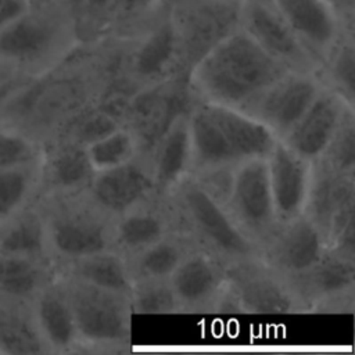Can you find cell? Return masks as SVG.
I'll return each mask as SVG.
<instances>
[{
	"mask_svg": "<svg viewBox=\"0 0 355 355\" xmlns=\"http://www.w3.org/2000/svg\"><path fill=\"white\" fill-rule=\"evenodd\" d=\"M286 72L287 68L239 28L196 62L187 86L198 101L240 111Z\"/></svg>",
	"mask_w": 355,
	"mask_h": 355,
	"instance_id": "1",
	"label": "cell"
},
{
	"mask_svg": "<svg viewBox=\"0 0 355 355\" xmlns=\"http://www.w3.org/2000/svg\"><path fill=\"white\" fill-rule=\"evenodd\" d=\"M79 46L75 24L57 1L31 6L0 29V58L42 72L53 71Z\"/></svg>",
	"mask_w": 355,
	"mask_h": 355,
	"instance_id": "2",
	"label": "cell"
},
{
	"mask_svg": "<svg viewBox=\"0 0 355 355\" xmlns=\"http://www.w3.org/2000/svg\"><path fill=\"white\" fill-rule=\"evenodd\" d=\"M169 200L193 240L225 263L261 257L259 247L239 229L225 205L193 175L189 173L172 189Z\"/></svg>",
	"mask_w": 355,
	"mask_h": 355,
	"instance_id": "3",
	"label": "cell"
},
{
	"mask_svg": "<svg viewBox=\"0 0 355 355\" xmlns=\"http://www.w3.org/2000/svg\"><path fill=\"white\" fill-rule=\"evenodd\" d=\"M240 6L241 0H168L182 78L187 79L202 55L240 28Z\"/></svg>",
	"mask_w": 355,
	"mask_h": 355,
	"instance_id": "4",
	"label": "cell"
},
{
	"mask_svg": "<svg viewBox=\"0 0 355 355\" xmlns=\"http://www.w3.org/2000/svg\"><path fill=\"white\" fill-rule=\"evenodd\" d=\"M62 290L73 313L79 340L100 347H122L132 331L129 294L68 277Z\"/></svg>",
	"mask_w": 355,
	"mask_h": 355,
	"instance_id": "5",
	"label": "cell"
},
{
	"mask_svg": "<svg viewBox=\"0 0 355 355\" xmlns=\"http://www.w3.org/2000/svg\"><path fill=\"white\" fill-rule=\"evenodd\" d=\"M225 287L236 312L282 315L306 311L288 277L261 257L226 263Z\"/></svg>",
	"mask_w": 355,
	"mask_h": 355,
	"instance_id": "6",
	"label": "cell"
},
{
	"mask_svg": "<svg viewBox=\"0 0 355 355\" xmlns=\"http://www.w3.org/2000/svg\"><path fill=\"white\" fill-rule=\"evenodd\" d=\"M72 200L44 223L47 245L65 261L114 248L115 220L97 208L85 191L72 194Z\"/></svg>",
	"mask_w": 355,
	"mask_h": 355,
	"instance_id": "7",
	"label": "cell"
},
{
	"mask_svg": "<svg viewBox=\"0 0 355 355\" xmlns=\"http://www.w3.org/2000/svg\"><path fill=\"white\" fill-rule=\"evenodd\" d=\"M122 39L126 76L139 90L182 78L178 39L169 18L168 1L136 35Z\"/></svg>",
	"mask_w": 355,
	"mask_h": 355,
	"instance_id": "8",
	"label": "cell"
},
{
	"mask_svg": "<svg viewBox=\"0 0 355 355\" xmlns=\"http://www.w3.org/2000/svg\"><path fill=\"white\" fill-rule=\"evenodd\" d=\"M225 208L261 250L279 226L265 158L245 159L234 166Z\"/></svg>",
	"mask_w": 355,
	"mask_h": 355,
	"instance_id": "9",
	"label": "cell"
},
{
	"mask_svg": "<svg viewBox=\"0 0 355 355\" xmlns=\"http://www.w3.org/2000/svg\"><path fill=\"white\" fill-rule=\"evenodd\" d=\"M240 29L288 71L318 72L319 62L298 40L272 0H241Z\"/></svg>",
	"mask_w": 355,
	"mask_h": 355,
	"instance_id": "10",
	"label": "cell"
},
{
	"mask_svg": "<svg viewBox=\"0 0 355 355\" xmlns=\"http://www.w3.org/2000/svg\"><path fill=\"white\" fill-rule=\"evenodd\" d=\"M322 89L316 73L288 71L240 111L265 125L282 140Z\"/></svg>",
	"mask_w": 355,
	"mask_h": 355,
	"instance_id": "11",
	"label": "cell"
},
{
	"mask_svg": "<svg viewBox=\"0 0 355 355\" xmlns=\"http://www.w3.org/2000/svg\"><path fill=\"white\" fill-rule=\"evenodd\" d=\"M85 193L115 220L157 194L150 158L139 154L122 165L96 172Z\"/></svg>",
	"mask_w": 355,
	"mask_h": 355,
	"instance_id": "12",
	"label": "cell"
},
{
	"mask_svg": "<svg viewBox=\"0 0 355 355\" xmlns=\"http://www.w3.org/2000/svg\"><path fill=\"white\" fill-rule=\"evenodd\" d=\"M304 214L323 232L327 247L355 222V175L341 173L320 159L312 162V179Z\"/></svg>",
	"mask_w": 355,
	"mask_h": 355,
	"instance_id": "13",
	"label": "cell"
},
{
	"mask_svg": "<svg viewBox=\"0 0 355 355\" xmlns=\"http://www.w3.org/2000/svg\"><path fill=\"white\" fill-rule=\"evenodd\" d=\"M327 251L319 226L305 214L280 223L261 248V258L287 277L300 275Z\"/></svg>",
	"mask_w": 355,
	"mask_h": 355,
	"instance_id": "14",
	"label": "cell"
},
{
	"mask_svg": "<svg viewBox=\"0 0 355 355\" xmlns=\"http://www.w3.org/2000/svg\"><path fill=\"white\" fill-rule=\"evenodd\" d=\"M279 225L304 214L312 179V162L277 140L265 158Z\"/></svg>",
	"mask_w": 355,
	"mask_h": 355,
	"instance_id": "15",
	"label": "cell"
},
{
	"mask_svg": "<svg viewBox=\"0 0 355 355\" xmlns=\"http://www.w3.org/2000/svg\"><path fill=\"white\" fill-rule=\"evenodd\" d=\"M226 263L197 245L169 276L180 311H214L225 284Z\"/></svg>",
	"mask_w": 355,
	"mask_h": 355,
	"instance_id": "16",
	"label": "cell"
},
{
	"mask_svg": "<svg viewBox=\"0 0 355 355\" xmlns=\"http://www.w3.org/2000/svg\"><path fill=\"white\" fill-rule=\"evenodd\" d=\"M272 1L298 40L319 62V67L344 29H349L343 25L326 0Z\"/></svg>",
	"mask_w": 355,
	"mask_h": 355,
	"instance_id": "17",
	"label": "cell"
},
{
	"mask_svg": "<svg viewBox=\"0 0 355 355\" xmlns=\"http://www.w3.org/2000/svg\"><path fill=\"white\" fill-rule=\"evenodd\" d=\"M169 196L155 194L114 222V248L125 258L178 230L179 222Z\"/></svg>",
	"mask_w": 355,
	"mask_h": 355,
	"instance_id": "18",
	"label": "cell"
},
{
	"mask_svg": "<svg viewBox=\"0 0 355 355\" xmlns=\"http://www.w3.org/2000/svg\"><path fill=\"white\" fill-rule=\"evenodd\" d=\"M347 108L352 107L323 86L282 141L302 158L316 161L326 150Z\"/></svg>",
	"mask_w": 355,
	"mask_h": 355,
	"instance_id": "19",
	"label": "cell"
},
{
	"mask_svg": "<svg viewBox=\"0 0 355 355\" xmlns=\"http://www.w3.org/2000/svg\"><path fill=\"white\" fill-rule=\"evenodd\" d=\"M288 280L306 311H313L333 297L355 291V259L327 248L316 263Z\"/></svg>",
	"mask_w": 355,
	"mask_h": 355,
	"instance_id": "20",
	"label": "cell"
},
{
	"mask_svg": "<svg viewBox=\"0 0 355 355\" xmlns=\"http://www.w3.org/2000/svg\"><path fill=\"white\" fill-rule=\"evenodd\" d=\"M189 111L186 110L173 118L151 151V171L155 191L159 196H169L172 189L190 173Z\"/></svg>",
	"mask_w": 355,
	"mask_h": 355,
	"instance_id": "21",
	"label": "cell"
},
{
	"mask_svg": "<svg viewBox=\"0 0 355 355\" xmlns=\"http://www.w3.org/2000/svg\"><path fill=\"white\" fill-rule=\"evenodd\" d=\"M201 103L222 130L239 162L266 158L279 140L265 125L239 110L205 101Z\"/></svg>",
	"mask_w": 355,
	"mask_h": 355,
	"instance_id": "22",
	"label": "cell"
},
{
	"mask_svg": "<svg viewBox=\"0 0 355 355\" xmlns=\"http://www.w3.org/2000/svg\"><path fill=\"white\" fill-rule=\"evenodd\" d=\"M189 129L191 146L190 175L236 166L239 164L222 130L205 105L198 100H194L189 111Z\"/></svg>",
	"mask_w": 355,
	"mask_h": 355,
	"instance_id": "23",
	"label": "cell"
},
{
	"mask_svg": "<svg viewBox=\"0 0 355 355\" xmlns=\"http://www.w3.org/2000/svg\"><path fill=\"white\" fill-rule=\"evenodd\" d=\"M198 244L184 232L175 230L126 258L132 279H169L183 258Z\"/></svg>",
	"mask_w": 355,
	"mask_h": 355,
	"instance_id": "24",
	"label": "cell"
},
{
	"mask_svg": "<svg viewBox=\"0 0 355 355\" xmlns=\"http://www.w3.org/2000/svg\"><path fill=\"white\" fill-rule=\"evenodd\" d=\"M35 322L43 343L53 349L65 351L79 341L73 313L62 287L40 293L35 308Z\"/></svg>",
	"mask_w": 355,
	"mask_h": 355,
	"instance_id": "25",
	"label": "cell"
},
{
	"mask_svg": "<svg viewBox=\"0 0 355 355\" xmlns=\"http://www.w3.org/2000/svg\"><path fill=\"white\" fill-rule=\"evenodd\" d=\"M94 173L86 146L65 139L50 154L46 169L50 186L65 196L85 191Z\"/></svg>",
	"mask_w": 355,
	"mask_h": 355,
	"instance_id": "26",
	"label": "cell"
},
{
	"mask_svg": "<svg viewBox=\"0 0 355 355\" xmlns=\"http://www.w3.org/2000/svg\"><path fill=\"white\" fill-rule=\"evenodd\" d=\"M67 263L69 277L96 287L130 294L133 279L126 258L115 248L67 261Z\"/></svg>",
	"mask_w": 355,
	"mask_h": 355,
	"instance_id": "27",
	"label": "cell"
},
{
	"mask_svg": "<svg viewBox=\"0 0 355 355\" xmlns=\"http://www.w3.org/2000/svg\"><path fill=\"white\" fill-rule=\"evenodd\" d=\"M322 85L355 108V31L344 29L318 72Z\"/></svg>",
	"mask_w": 355,
	"mask_h": 355,
	"instance_id": "28",
	"label": "cell"
},
{
	"mask_svg": "<svg viewBox=\"0 0 355 355\" xmlns=\"http://www.w3.org/2000/svg\"><path fill=\"white\" fill-rule=\"evenodd\" d=\"M86 150L96 172L122 165L140 154L137 139L126 126H119L90 143Z\"/></svg>",
	"mask_w": 355,
	"mask_h": 355,
	"instance_id": "29",
	"label": "cell"
},
{
	"mask_svg": "<svg viewBox=\"0 0 355 355\" xmlns=\"http://www.w3.org/2000/svg\"><path fill=\"white\" fill-rule=\"evenodd\" d=\"M129 297L133 315L182 312L169 279H135Z\"/></svg>",
	"mask_w": 355,
	"mask_h": 355,
	"instance_id": "30",
	"label": "cell"
},
{
	"mask_svg": "<svg viewBox=\"0 0 355 355\" xmlns=\"http://www.w3.org/2000/svg\"><path fill=\"white\" fill-rule=\"evenodd\" d=\"M46 247V225L36 215H26L18 219L0 237V250L8 255L36 259L44 252Z\"/></svg>",
	"mask_w": 355,
	"mask_h": 355,
	"instance_id": "31",
	"label": "cell"
},
{
	"mask_svg": "<svg viewBox=\"0 0 355 355\" xmlns=\"http://www.w3.org/2000/svg\"><path fill=\"white\" fill-rule=\"evenodd\" d=\"M43 282V272L35 258L3 254L0 258V290L14 297L36 293Z\"/></svg>",
	"mask_w": 355,
	"mask_h": 355,
	"instance_id": "32",
	"label": "cell"
},
{
	"mask_svg": "<svg viewBox=\"0 0 355 355\" xmlns=\"http://www.w3.org/2000/svg\"><path fill=\"white\" fill-rule=\"evenodd\" d=\"M123 126L121 119L97 103L90 104L78 112L65 126V140H72L82 146L101 139L112 130Z\"/></svg>",
	"mask_w": 355,
	"mask_h": 355,
	"instance_id": "33",
	"label": "cell"
},
{
	"mask_svg": "<svg viewBox=\"0 0 355 355\" xmlns=\"http://www.w3.org/2000/svg\"><path fill=\"white\" fill-rule=\"evenodd\" d=\"M331 169L355 175V108H347L322 157Z\"/></svg>",
	"mask_w": 355,
	"mask_h": 355,
	"instance_id": "34",
	"label": "cell"
},
{
	"mask_svg": "<svg viewBox=\"0 0 355 355\" xmlns=\"http://www.w3.org/2000/svg\"><path fill=\"white\" fill-rule=\"evenodd\" d=\"M168 0H114L111 35L130 37L148 24Z\"/></svg>",
	"mask_w": 355,
	"mask_h": 355,
	"instance_id": "35",
	"label": "cell"
},
{
	"mask_svg": "<svg viewBox=\"0 0 355 355\" xmlns=\"http://www.w3.org/2000/svg\"><path fill=\"white\" fill-rule=\"evenodd\" d=\"M32 186V165L0 169V220L7 219L19 209Z\"/></svg>",
	"mask_w": 355,
	"mask_h": 355,
	"instance_id": "36",
	"label": "cell"
},
{
	"mask_svg": "<svg viewBox=\"0 0 355 355\" xmlns=\"http://www.w3.org/2000/svg\"><path fill=\"white\" fill-rule=\"evenodd\" d=\"M114 0H83L76 25L80 44H94L111 35Z\"/></svg>",
	"mask_w": 355,
	"mask_h": 355,
	"instance_id": "37",
	"label": "cell"
},
{
	"mask_svg": "<svg viewBox=\"0 0 355 355\" xmlns=\"http://www.w3.org/2000/svg\"><path fill=\"white\" fill-rule=\"evenodd\" d=\"M37 158L35 144L22 135L0 130V169L33 165Z\"/></svg>",
	"mask_w": 355,
	"mask_h": 355,
	"instance_id": "38",
	"label": "cell"
},
{
	"mask_svg": "<svg viewBox=\"0 0 355 355\" xmlns=\"http://www.w3.org/2000/svg\"><path fill=\"white\" fill-rule=\"evenodd\" d=\"M43 343L37 329L32 330L22 323H1L0 344L11 352H39Z\"/></svg>",
	"mask_w": 355,
	"mask_h": 355,
	"instance_id": "39",
	"label": "cell"
},
{
	"mask_svg": "<svg viewBox=\"0 0 355 355\" xmlns=\"http://www.w3.org/2000/svg\"><path fill=\"white\" fill-rule=\"evenodd\" d=\"M31 8L29 0H0V29Z\"/></svg>",
	"mask_w": 355,
	"mask_h": 355,
	"instance_id": "40",
	"label": "cell"
},
{
	"mask_svg": "<svg viewBox=\"0 0 355 355\" xmlns=\"http://www.w3.org/2000/svg\"><path fill=\"white\" fill-rule=\"evenodd\" d=\"M336 11L343 25L355 29V0H326Z\"/></svg>",
	"mask_w": 355,
	"mask_h": 355,
	"instance_id": "41",
	"label": "cell"
},
{
	"mask_svg": "<svg viewBox=\"0 0 355 355\" xmlns=\"http://www.w3.org/2000/svg\"><path fill=\"white\" fill-rule=\"evenodd\" d=\"M62 8L64 11H67V14L72 18L75 28L78 25L82 8H83V0H55Z\"/></svg>",
	"mask_w": 355,
	"mask_h": 355,
	"instance_id": "42",
	"label": "cell"
}]
</instances>
